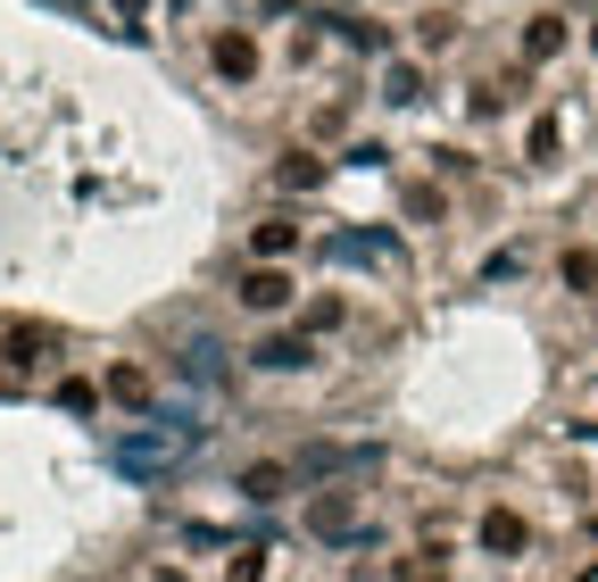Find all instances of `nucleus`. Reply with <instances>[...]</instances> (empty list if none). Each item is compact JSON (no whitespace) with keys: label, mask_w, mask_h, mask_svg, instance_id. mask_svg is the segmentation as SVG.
<instances>
[{"label":"nucleus","mask_w":598,"mask_h":582,"mask_svg":"<svg viewBox=\"0 0 598 582\" xmlns=\"http://www.w3.org/2000/svg\"><path fill=\"white\" fill-rule=\"evenodd\" d=\"M233 300H242V308H258V317H266V308H291V275H283V266H250Z\"/></svg>","instance_id":"f257e3e1"},{"label":"nucleus","mask_w":598,"mask_h":582,"mask_svg":"<svg viewBox=\"0 0 598 582\" xmlns=\"http://www.w3.org/2000/svg\"><path fill=\"white\" fill-rule=\"evenodd\" d=\"M357 525V499L350 491H324L317 507H308V532H317V541H333V532H350Z\"/></svg>","instance_id":"f03ea898"},{"label":"nucleus","mask_w":598,"mask_h":582,"mask_svg":"<svg viewBox=\"0 0 598 582\" xmlns=\"http://www.w3.org/2000/svg\"><path fill=\"white\" fill-rule=\"evenodd\" d=\"M523 541H532V532H523L516 507H490V516H483V549H490V558H516Z\"/></svg>","instance_id":"7ed1b4c3"},{"label":"nucleus","mask_w":598,"mask_h":582,"mask_svg":"<svg viewBox=\"0 0 598 582\" xmlns=\"http://www.w3.org/2000/svg\"><path fill=\"white\" fill-rule=\"evenodd\" d=\"M208 58H217V76H233V84L258 76V42H250V34H217V51H208Z\"/></svg>","instance_id":"20e7f679"},{"label":"nucleus","mask_w":598,"mask_h":582,"mask_svg":"<svg viewBox=\"0 0 598 582\" xmlns=\"http://www.w3.org/2000/svg\"><path fill=\"white\" fill-rule=\"evenodd\" d=\"M250 358H258V366H283V375H291V366H308L317 350H308V333H266Z\"/></svg>","instance_id":"39448f33"},{"label":"nucleus","mask_w":598,"mask_h":582,"mask_svg":"<svg viewBox=\"0 0 598 582\" xmlns=\"http://www.w3.org/2000/svg\"><path fill=\"white\" fill-rule=\"evenodd\" d=\"M275 184H283V191H317V184H324V158H317V151H291V158L275 167Z\"/></svg>","instance_id":"423d86ee"},{"label":"nucleus","mask_w":598,"mask_h":582,"mask_svg":"<svg viewBox=\"0 0 598 582\" xmlns=\"http://www.w3.org/2000/svg\"><path fill=\"white\" fill-rule=\"evenodd\" d=\"M224 582H266V541H242L224 558Z\"/></svg>","instance_id":"0eeeda50"},{"label":"nucleus","mask_w":598,"mask_h":582,"mask_svg":"<svg viewBox=\"0 0 598 582\" xmlns=\"http://www.w3.org/2000/svg\"><path fill=\"white\" fill-rule=\"evenodd\" d=\"M242 491H250V499H283V491H291V466H250Z\"/></svg>","instance_id":"6e6552de"},{"label":"nucleus","mask_w":598,"mask_h":582,"mask_svg":"<svg viewBox=\"0 0 598 582\" xmlns=\"http://www.w3.org/2000/svg\"><path fill=\"white\" fill-rule=\"evenodd\" d=\"M399 582H449V549H416V558L399 565Z\"/></svg>","instance_id":"1a4fd4ad"},{"label":"nucleus","mask_w":598,"mask_h":582,"mask_svg":"<svg viewBox=\"0 0 598 582\" xmlns=\"http://www.w3.org/2000/svg\"><path fill=\"white\" fill-rule=\"evenodd\" d=\"M250 242H258V259H283V250L299 242V226H283V217H266V226L250 233Z\"/></svg>","instance_id":"9d476101"},{"label":"nucleus","mask_w":598,"mask_h":582,"mask_svg":"<svg viewBox=\"0 0 598 582\" xmlns=\"http://www.w3.org/2000/svg\"><path fill=\"white\" fill-rule=\"evenodd\" d=\"M109 392H117V399H142L150 383H142V366H109Z\"/></svg>","instance_id":"9b49d317"},{"label":"nucleus","mask_w":598,"mask_h":582,"mask_svg":"<svg viewBox=\"0 0 598 582\" xmlns=\"http://www.w3.org/2000/svg\"><path fill=\"white\" fill-rule=\"evenodd\" d=\"M565 283H574V292H590V283H598V259H590V250H574V259H565Z\"/></svg>","instance_id":"f8f14e48"},{"label":"nucleus","mask_w":598,"mask_h":582,"mask_svg":"<svg viewBox=\"0 0 598 582\" xmlns=\"http://www.w3.org/2000/svg\"><path fill=\"white\" fill-rule=\"evenodd\" d=\"M557 42H565V25H557V18H541V25H532V58H549Z\"/></svg>","instance_id":"ddd939ff"},{"label":"nucleus","mask_w":598,"mask_h":582,"mask_svg":"<svg viewBox=\"0 0 598 582\" xmlns=\"http://www.w3.org/2000/svg\"><path fill=\"white\" fill-rule=\"evenodd\" d=\"M341 325V300H308V333H333Z\"/></svg>","instance_id":"4468645a"},{"label":"nucleus","mask_w":598,"mask_h":582,"mask_svg":"<svg viewBox=\"0 0 598 582\" xmlns=\"http://www.w3.org/2000/svg\"><path fill=\"white\" fill-rule=\"evenodd\" d=\"M117 18H125V25H142V18H150V0H117Z\"/></svg>","instance_id":"2eb2a0df"}]
</instances>
